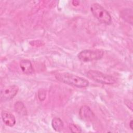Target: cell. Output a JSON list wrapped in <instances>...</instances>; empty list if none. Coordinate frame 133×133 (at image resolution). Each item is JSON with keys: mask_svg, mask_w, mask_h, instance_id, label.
I'll use <instances>...</instances> for the list:
<instances>
[{"mask_svg": "<svg viewBox=\"0 0 133 133\" xmlns=\"http://www.w3.org/2000/svg\"><path fill=\"white\" fill-rule=\"evenodd\" d=\"M51 126L53 129L56 131H60L63 128V123L58 117H54L51 121Z\"/></svg>", "mask_w": 133, "mask_h": 133, "instance_id": "9", "label": "cell"}, {"mask_svg": "<svg viewBox=\"0 0 133 133\" xmlns=\"http://www.w3.org/2000/svg\"><path fill=\"white\" fill-rule=\"evenodd\" d=\"M104 55L101 49H85L78 54V58L83 62H90L101 59Z\"/></svg>", "mask_w": 133, "mask_h": 133, "instance_id": "4", "label": "cell"}, {"mask_svg": "<svg viewBox=\"0 0 133 133\" xmlns=\"http://www.w3.org/2000/svg\"><path fill=\"white\" fill-rule=\"evenodd\" d=\"M121 17L127 22L132 24V11L131 9H125L121 13Z\"/></svg>", "mask_w": 133, "mask_h": 133, "instance_id": "10", "label": "cell"}, {"mask_svg": "<svg viewBox=\"0 0 133 133\" xmlns=\"http://www.w3.org/2000/svg\"><path fill=\"white\" fill-rule=\"evenodd\" d=\"M2 118L4 124L9 127H12L16 124V118L11 113L3 111L1 113Z\"/></svg>", "mask_w": 133, "mask_h": 133, "instance_id": "7", "label": "cell"}, {"mask_svg": "<svg viewBox=\"0 0 133 133\" xmlns=\"http://www.w3.org/2000/svg\"><path fill=\"white\" fill-rule=\"evenodd\" d=\"M46 92L44 89H40L38 91V98L40 101H44L46 98Z\"/></svg>", "mask_w": 133, "mask_h": 133, "instance_id": "13", "label": "cell"}, {"mask_svg": "<svg viewBox=\"0 0 133 133\" xmlns=\"http://www.w3.org/2000/svg\"><path fill=\"white\" fill-rule=\"evenodd\" d=\"M81 118L86 122H91L95 117V115L90 108L87 105L82 106L79 110Z\"/></svg>", "mask_w": 133, "mask_h": 133, "instance_id": "6", "label": "cell"}, {"mask_svg": "<svg viewBox=\"0 0 133 133\" xmlns=\"http://www.w3.org/2000/svg\"><path fill=\"white\" fill-rule=\"evenodd\" d=\"M15 109L16 111L21 115H26L27 111L24 104L21 101H17L15 104Z\"/></svg>", "mask_w": 133, "mask_h": 133, "instance_id": "11", "label": "cell"}, {"mask_svg": "<svg viewBox=\"0 0 133 133\" xmlns=\"http://www.w3.org/2000/svg\"><path fill=\"white\" fill-rule=\"evenodd\" d=\"M18 90V87L15 85L4 87L1 91V101H6L12 99L17 94Z\"/></svg>", "mask_w": 133, "mask_h": 133, "instance_id": "5", "label": "cell"}, {"mask_svg": "<svg viewBox=\"0 0 133 133\" xmlns=\"http://www.w3.org/2000/svg\"><path fill=\"white\" fill-rule=\"evenodd\" d=\"M87 76L92 81L102 84L112 85L116 82V79L113 76L97 70H89L87 72Z\"/></svg>", "mask_w": 133, "mask_h": 133, "instance_id": "3", "label": "cell"}, {"mask_svg": "<svg viewBox=\"0 0 133 133\" xmlns=\"http://www.w3.org/2000/svg\"><path fill=\"white\" fill-rule=\"evenodd\" d=\"M56 78L64 84L77 88H84L88 86L89 82L86 79L69 73H58Z\"/></svg>", "mask_w": 133, "mask_h": 133, "instance_id": "1", "label": "cell"}, {"mask_svg": "<svg viewBox=\"0 0 133 133\" xmlns=\"http://www.w3.org/2000/svg\"><path fill=\"white\" fill-rule=\"evenodd\" d=\"M72 4L75 6H78L79 5V2L77 1H72Z\"/></svg>", "mask_w": 133, "mask_h": 133, "instance_id": "15", "label": "cell"}, {"mask_svg": "<svg viewBox=\"0 0 133 133\" xmlns=\"http://www.w3.org/2000/svg\"><path fill=\"white\" fill-rule=\"evenodd\" d=\"M132 124H133V122H132V120H131L130 123H129V127L130 128V129L131 130L133 129V127H132Z\"/></svg>", "mask_w": 133, "mask_h": 133, "instance_id": "16", "label": "cell"}, {"mask_svg": "<svg viewBox=\"0 0 133 133\" xmlns=\"http://www.w3.org/2000/svg\"><path fill=\"white\" fill-rule=\"evenodd\" d=\"M69 128L70 131L72 132L75 133H79L82 132L81 128L77 125L74 124H70L69 125Z\"/></svg>", "mask_w": 133, "mask_h": 133, "instance_id": "12", "label": "cell"}, {"mask_svg": "<svg viewBox=\"0 0 133 133\" xmlns=\"http://www.w3.org/2000/svg\"><path fill=\"white\" fill-rule=\"evenodd\" d=\"M90 10L93 16L100 22L106 24L111 23L112 18L110 14L98 3H93L90 6Z\"/></svg>", "mask_w": 133, "mask_h": 133, "instance_id": "2", "label": "cell"}, {"mask_svg": "<svg viewBox=\"0 0 133 133\" xmlns=\"http://www.w3.org/2000/svg\"><path fill=\"white\" fill-rule=\"evenodd\" d=\"M20 68L22 72L26 74L33 73L34 69L31 62L28 59H23L20 62Z\"/></svg>", "mask_w": 133, "mask_h": 133, "instance_id": "8", "label": "cell"}, {"mask_svg": "<svg viewBox=\"0 0 133 133\" xmlns=\"http://www.w3.org/2000/svg\"><path fill=\"white\" fill-rule=\"evenodd\" d=\"M30 44L33 46H41L44 44V42L41 41H34L30 42Z\"/></svg>", "mask_w": 133, "mask_h": 133, "instance_id": "14", "label": "cell"}]
</instances>
